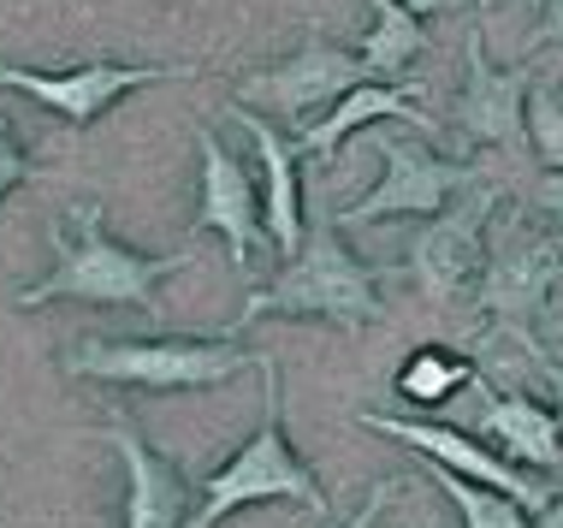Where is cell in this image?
<instances>
[{
    "label": "cell",
    "instance_id": "obj_19",
    "mask_svg": "<svg viewBox=\"0 0 563 528\" xmlns=\"http://www.w3.org/2000/svg\"><path fill=\"white\" fill-rule=\"evenodd\" d=\"M428 481L445 493L456 510H463V528H534V522H528V505H516L510 493H498V487L463 481V475L439 470V463H428Z\"/></svg>",
    "mask_w": 563,
    "mask_h": 528
},
{
    "label": "cell",
    "instance_id": "obj_22",
    "mask_svg": "<svg viewBox=\"0 0 563 528\" xmlns=\"http://www.w3.org/2000/svg\"><path fill=\"white\" fill-rule=\"evenodd\" d=\"M516 344L528 351V362H534V374H540V386H545V398H552V410H558V421H563V344H558V351H545L534 333H522Z\"/></svg>",
    "mask_w": 563,
    "mask_h": 528
},
{
    "label": "cell",
    "instance_id": "obj_1",
    "mask_svg": "<svg viewBox=\"0 0 563 528\" xmlns=\"http://www.w3.org/2000/svg\"><path fill=\"white\" fill-rule=\"evenodd\" d=\"M54 274L42 285L19 292L12 304L19 309H48V304H119V309H143L161 321V279L185 274L196 262L190 250L178 255H143V250H125L119 238H108V208L101 202H71L66 220L54 232Z\"/></svg>",
    "mask_w": 563,
    "mask_h": 528
},
{
    "label": "cell",
    "instance_id": "obj_3",
    "mask_svg": "<svg viewBox=\"0 0 563 528\" xmlns=\"http://www.w3.org/2000/svg\"><path fill=\"white\" fill-rule=\"evenodd\" d=\"M262 428L243 440L232 458L220 463L214 475H202V505H196L190 528H220L232 510L262 505V499H297L302 510L327 517L332 499L314 481V470L297 458L291 433H285V398H279V362L262 356Z\"/></svg>",
    "mask_w": 563,
    "mask_h": 528
},
{
    "label": "cell",
    "instance_id": "obj_13",
    "mask_svg": "<svg viewBox=\"0 0 563 528\" xmlns=\"http://www.w3.org/2000/svg\"><path fill=\"white\" fill-rule=\"evenodd\" d=\"M101 440L125 458V522L119 528H190L196 510H190L185 470L173 458H161L131 416H108Z\"/></svg>",
    "mask_w": 563,
    "mask_h": 528
},
{
    "label": "cell",
    "instance_id": "obj_23",
    "mask_svg": "<svg viewBox=\"0 0 563 528\" xmlns=\"http://www.w3.org/2000/svg\"><path fill=\"white\" fill-rule=\"evenodd\" d=\"M528 208H534L545 226H563V167L558 173H540L534 185H528Z\"/></svg>",
    "mask_w": 563,
    "mask_h": 528
},
{
    "label": "cell",
    "instance_id": "obj_8",
    "mask_svg": "<svg viewBox=\"0 0 563 528\" xmlns=\"http://www.w3.org/2000/svg\"><path fill=\"white\" fill-rule=\"evenodd\" d=\"M356 84H374L368 66H362V54L339 48L332 36L321 30H302V48L291 59H279V66L255 72V78L238 84V101L243 108H267L273 119H285V125H314V113L332 108L339 96H350Z\"/></svg>",
    "mask_w": 563,
    "mask_h": 528
},
{
    "label": "cell",
    "instance_id": "obj_14",
    "mask_svg": "<svg viewBox=\"0 0 563 528\" xmlns=\"http://www.w3.org/2000/svg\"><path fill=\"white\" fill-rule=\"evenodd\" d=\"M468 398H475V410H468L463 428L481 433L493 451H505L510 463H534V470H552L563 458V421L552 404L528 398V392H493L475 374L468 381Z\"/></svg>",
    "mask_w": 563,
    "mask_h": 528
},
{
    "label": "cell",
    "instance_id": "obj_16",
    "mask_svg": "<svg viewBox=\"0 0 563 528\" xmlns=\"http://www.w3.org/2000/svg\"><path fill=\"white\" fill-rule=\"evenodd\" d=\"M232 119L243 125V138L255 143V161H262V220H267V244L291 262L302 250V190H297V161H302V143H285L273 131V119H262L255 108L232 101Z\"/></svg>",
    "mask_w": 563,
    "mask_h": 528
},
{
    "label": "cell",
    "instance_id": "obj_12",
    "mask_svg": "<svg viewBox=\"0 0 563 528\" xmlns=\"http://www.w3.org/2000/svg\"><path fill=\"white\" fill-rule=\"evenodd\" d=\"M196 155H202V202H196L190 232H225V255H232V267H250L255 250L267 244L262 178L243 173V161L208 125H196Z\"/></svg>",
    "mask_w": 563,
    "mask_h": 528
},
{
    "label": "cell",
    "instance_id": "obj_29",
    "mask_svg": "<svg viewBox=\"0 0 563 528\" xmlns=\"http://www.w3.org/2000/svg\"><path fill=\"white\" fill-rule=\"evenodd\" d=\"M558 292H563V285H558Z\"/></svg>",
    "mask_w": 563,
    "mask_h": 528
},
{
    "label": "cell",
    "instance_id": "obj_24",
    "mask_svg": "<svg viewBox=\"0 0 563 528\" xmlns=\"http://www.w3.org/2000/svg\"><path fill=\"white\" fill-rule=\"evenodd\" d=\"M563 48V0H540V24L528 30V59H545V48Z\"/></svg>",
    "mask_w": 563,
    "mask_h": 528
},
{
    "label": "cell",
    "instance_id": "obj_6",
    "mask_svg": "<svg viewBox=\"0 0 563 528\" xmlns=\"http://www.w3.org/2000/svg\"><path fill=\"white\" fill-rule=\"evenodd\" d=\"M368 143L379 155V185L362 196V202H350L344 215H332L339 226H368V220H391V215H421L433 220L439 208L451 202V196H463L468 185H481V167H468V161H445L433 155L428 143H416L409 131H386V119L368 125Z\"/></svg>",
    "mask_w": 563,
    "mask_h": 528
},
{
    "label": "cell",
    "instance_id": "obj_26",
    "mask_svg": "<svg viewBox=\"0 0 563 528\" xmlns=\"http://www.w3.org/2000/svg\"><path fill=\"white\" fill-rule=\"evenodd\" d=\"M534 528H563V493H558V499H545V505L534 510Z\"/></svg>",
    "mask_w": 563,
    "mask_h": 528
},
{
    "label": "cell",
    "instance_id": "obj_27",
    "mask_svg": "<svg viewBox=\"0 0 563 528\" xmlns=\"http://www.w3.org/2000/svg\"><path fill=\"white\" fill-rule=\"evenodd\" d=\"M404 7H409V12H416V19H433V12H445V7H451V0H404Z\"/></svg>",
    "mask_w": 563,
    "mask_h": 528
},
{
    "label": "cell",
    "instance_id": "obj_20",
    "mask_svg": "<svg viewBox=\"0 0 563 528\" xmlns=\"http://www.w3.org/2000/svg\"><path fill=\"white\" fill-rule=\"evenodd\" d=\"M528 155H534L545 173L563 167V84L528 89Z\"/></svg>",
    "mask_w": 563,
    "mask_h": 528
},
{
    "label": "cell",
    "instance_id": "obj_25",
    "mask_svg": "<svg viewBox=\"0 0 563 528\" xmlns=\"http://www.w3.org/2000/svg\"><path fill=\"white\" fill-rule=\"evenodd\" d=\"M398 487H404V481H379V487L368 493V499H362V510H356V517H350L344 528H374V522H379V510L398 499Z\"/></svg>",
    "mask_w": 563,
    "mask_h": 528
},
{
    "label": "cell",
    "instance_id": "obj_7",
    "mask_svg": "<svg viewBox=\"0 0 563 528\" xmlns=\"http://www.w3.org/2000/svg\"><path fill=\"white\" fill-rule=\"evenodd\" d=\"M498 215V185L481 178L468 185L463 196H451L439 215L409 238V255H404V274L421 285V297L439 309H451L463 297L468 279H481V262H486V226Z\"/></svg>",
    "mask_w": 563,
    "mask_h": 528
},
{
    "label": "cell",
    "instance_id": "obj_5",
    "mask_svg": "<svg viewBox=\"0 0 563 528\" xmlns=\"http://www.w3.org/2000/svg\"><path fill=\"white\" fill-rule=\"evenodd\" d=\"M563 285V232L540 226L534 215H505L486 238V262L475 279V304L486 321L522 339L534 315L552 309V292Z\"/></svg>",
    "mask_w": 563,
    "mask_h": 528
},
{
    "label": "cell",
    "instance_id": "obj_21",
    "mask_svg": "<svg viewBox=\"0 0 563 528\" xmlns=\"http://www.w3.org/2000/svg\"><path fill=\"white\" fill-rule=\"evenodd\" d=\"M24 178H42V161L24 148V138L12 131V119H0V202H7V190H19Z\"/></svg>",
    "mask_w": 563,
    "mask_h": 528
},
{
    "label": "cell",
    "instance_id": "obj_2",
    "mask_svg": "<svg viewBox=\"0 0 563 528\" xmlns=\"http://www.w3.org/2000/svg\"><path fill=\"white\" fill-rule=\"evenodd\" d=\"M262 315H291V321H327L339 333H362V327H374L386 315V304H379V267L356 262L339 238V220L321 215L314 232L302 238V250L273 274V285L250 292V304H243V315L225 333H243Z\"/></svg>",
    "mask_w": 563,
    "mask_h": 528
},
{
    "label": "cell",
    "instance_id": "obj_4",
    "mask_svg": "<svg viewBox=\"0 0 563 528\" xmlns=\"http://www.w3.org/2000/svg\"><path fill=\"white\" fill-rule=\"evenodd\" d=\"M243 369H262V356L225 339H84L66 351V374L136 392H208Z\"/></svg>",
    "mask_w": 563,
    "mask_h": 528
},
{
    "label": "cell",
    "instance_id": "obj_9",
    "mask_svg": "<svg viewBox=\"0 0 563 528\" xmlns=\"http://www.w3.org/2000/svg\"><path fill=\"white\" fill-rule=\"evenodd\" d=\"M356 428H374V433H386V440H404V446H416L428 463H439V470H451V475H463V481H481V487H498V493H510L516 505H528V510H540L552 493L540 487L534 475H516V463L505 458V451H493L481 440V433H468L463 421H433V416H379V410H362L356 416Z\"/></svg>",
    "mask_w": 563,
    "mask_h": 528
},
{
    "label": "cell",
    "instance_id": "obj_15",
    "mask_svg": "<svg viewBox=\"0 0 563 528\" xmlns=\"http://www.w3.org/2000/svg\"><path fill=\"white\" fill-rule=\"evenodd\" d=\"M421 96H428L421 84H356L350 96L332 101L327 119L302 125V131H297V143H302V155H309L314 167H332L339 143H344V138H356V131H368V125H379V119H404V125H416L421 138H439L445 125H439V119L421 108Z\"/></svg>",
    "mask_w": 563,
    "mask_h": 528
},
{
    "label": "cell",
    "instance_id": "obj_11",
    "mask_svg": "<svg viewBox=\"0 0 563 528\" xmlns=\"http://www.w3.org/2000/svg\"><path fill=\"white\" fill-rule=\"evenodd\" d=\"M534 66L540 59L498 72L486 59L481 24H468L463 30V96H456L451 125L486 148H528V89H534Z\"/></svg>",
    "mask_w": 563,
    "mask_h": 528
},
{
    "label": "cell",
    "instance_id": "obj_28",
    "mask_svg": "<svg viewBox=\"0 0 563 528\" xmlns=\"http://www.w3.org/2000/svg\"><path fill=\"white\" fill-rule=\"evenodd\" d=\"M558 339H563V315H558Z\"/></svg>",
    "mask_w": 563,
    "mask_h": 528
},
{
    "label": "cell",
    "instance_id": "obj_18",
    "mask_svg": "<svg viewBox=\"0 0 563 528\" xmlns=\"http://www.w3.org/2000/svg\"><path fill=\"white\" fill-rule=\"evenodd\" d=\"M468 381H475V369H468L456 351H445V344H421V351L404 356V369H398V392L416 404V410L451 404L456 392H468Z\"/></svg>",
    "mask_w": 563,
    "mask_h": 528
},
{
    "label": "cell",
    "instance_id": "obj_17",
    "mask_svg": "<svg viewBox=\"0 0 563 528\" xmlns=\"http://www.w3.org/2000/svg\"><path fill=\"white\" fill-rule=\"evenodd\" d=\"M368 12H374V24L362 36V66H368L374 84H391L398 72H409L428 54V24L404 0H368Z\"/></svg>",
    "mask_w": 563,
    "mask_h": 528
},
{
    "label": "cell",
    "instance_id": "obj_10",
    "mask_svg": "<svg viewBox=\"0 0 563 528\" xmlns=\"http://www.w3.org/2000/svg\"><path fill=\"white\" fill-rule=\"evenodd\" d=\"M196 78V66H113V59H89L78 72H24V66H0V89H19V96L54 108L66 125H96L108 108L148 84H185Z\"/></svg>",
    "mask_w": 563,
    "mask_h": 528
}]
</instances>
